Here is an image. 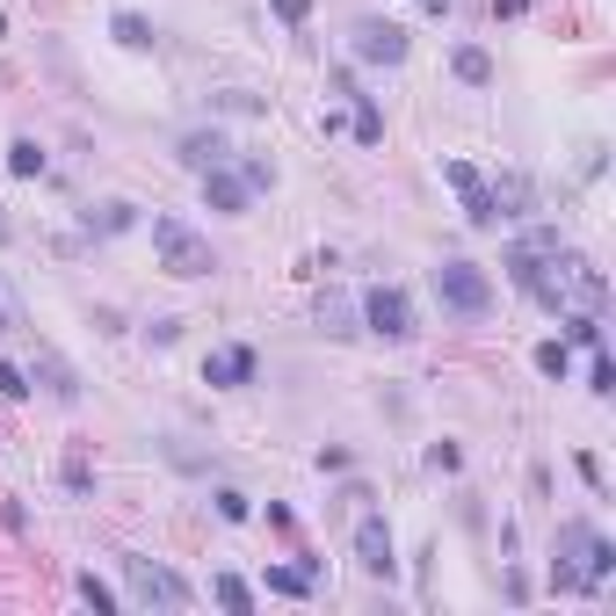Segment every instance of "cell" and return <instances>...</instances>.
<instances>
[{
  "mask_svg": "<svg viewBox=\"0 0 616 616\" xmlns=\"http://www.w3.org/2000/svg\"><path fill=\"white\" fill-rule=\"evenodd\" d=\"M175 160L189 167V175H204V167H226V160H232V139L218 131V123H211V131H189V139L175 145Z\"/></svg>",
  "mask_w": 616,
  "mask_h": 616,
  "instance_id": "8fae6325",
  "label": "cell"
},
{
  "mask_svg": "<svg viewBox=\"0 0 616 616\" xmlns=\"http://www.w3.org/2000/svg\"><path fill=\"white\" fill-rule=\"evenodd\" d=\"M109 36H117L123 52H153V44H160V30H153L145 15H131V8H117V15H109Z\"/></svg>",
  "mask_w": 616,
  "mask_h": 616,
  "instance_id": "7c38bea8",
  "label": "cell"
},
{
  "mask_svg": "<svg viewBox=\"0 0 616 616\" xmlns=\"http://www.w3.org/2000/svg\"><path fill=\"white\" fill-rule=\"evenodd\" d=\"M276 15L283 22H305V15H312V0H276Z\"/></svg>",
  "mask_w": 616,
  "mask_h": 616,
  "instance_id": "f1b7e54d",
  "label": "cell"
},
{
  "mask_svg": "<svg viewBox=\"0 0 616 616\" xmlns=\"http://www.w3.org/2000/svg\"><path fill=\"white\" fill-rule=\"evenodd\" d=\"M355 565H363L370 581H392V573H399V559H392V522H385V515H363V522H355Z\"/></svg>",
  "mask_w": 616,
  "mask_h": 616,
  "instance_id": "8992f818",
  "label": "cell"
},
{
  "mask_svg": "<svg viewBox=\"0 0 616 616\" xmlns=\"http://www.w3.org/2000/svg\"><path fill=\"white\" fill-rule=\"evenodd\" d=\"M218 515H226V522H246V515H254V508H246V493L218 486Z\"/></svg>",
  "mask_w": 616,
  "mask_h": 616,
  "instance_id": "cb8c5ba5",
  "label": "cell"
},
{
  "mask_svg": "<svg viewBox=\"0 0 616 616\" xmlns=\"http://www.w3.org/2000/svg\"><path fill=\"white\" fill-rule=\"evenodd\" d=\"M436 298H442V312H458V319H486L493 276L479 262H464V254H450V262H436Z\"/></svg>",
  "mask_w": 616,
  "mask_h": 616,
  "instance_id": "7a4b0ae2",
  "label": "cell"
},
{
  "mask_svg": "<svg viewBox=\"0 0 616 616\" xmlns=\"http://www.w3.org/2000/svg\"><path fill=\"white\" fill-rule=\"evenodd\" d=\"M204 204L226 218H246V204H254V189H246V175H232V167H204Z\"/></svg>",
  "mask_w": 616,
  "mask_h": 616,
  "instance_id": "9c48e42d",
  "label": "cell"
},
{
  "mask_svg": "<svg viewBox=\"0 0 616 616\" xmlns=\"http://www.w3.org/2000/svg\"><path fill=\"white\" fill-rule=\"evenodd\" d=\"M442 175H450V189L464 196V218H472V226H501V218H493V196H486V175H479V167H464V160H450Z\"/></svg>",
  "mask_w": 616,
  "mask_h": 616,
  "instance_id": "30bf717a",
  "label": "cell"
},
{
  "mask_svg": "<svg viewBox=\"0 0 616 616\" xmlns=\"http://www.w3.org/2000/svg\"><path fill=\"white\" fill-rule=\"evenodd\" d=\"M0 246H8V218H0Z\"/></svg>",
  "mask_w": 616,
  "mask_h": 616,
  "instance_id": "4dcf8cb0",
  "label": "cell"
},
{
  "mask_svg": "<svg viewBox=\"0 0 616 616\" xmlns=\"http://www.w3.org/2000/svg\"><path fill=\"white\" fill-rule=\"evenodd\" d=\"M211 595L226 602V609H254V587H246L240 573H218V581H211Z\"/></svg>",
  "mask_w": 616,
  "mask_h": 616,
  "instance_id": "d6986e66",
  "label": "cell"
},
{
  "mask_svg": "<svg viewBox=\"0 0 616 616\" xmlns=\"http://www.w3.org/2000/svg\"><path fill=\"white\" fill-rule=\"evenodd\" d=\"M8 175H22V182L44 175V145H36V139H15V145H8Z\"/></svg>",
  "mask_w": 616,
  "mask_h": 616,
  "instance_id": "2e32d148",
  "label": "cell"
},
{
  "mask_svg": "<svg viewBox=\"0 0 616 616\" xmlns=\"http://www.w3.org/2000/svg\"><path fill=\"white\" fill-rule=\"evenodd\" d=\"M268 595H312V565H268Z\"/></svg>",
  "mask_w": 616,
  "mask_h": 616,
  "instance_id": "9a60e30c",
  "label": "cell"
},
{
  "mask_svg": "<svg viewBox=\"0 0 616 616\" xmlns=\"http://www.w3.org/2000/svg\"><path fill=\"white\" fill-rule=\"evenodd\" d=\"M240 175H246V189H268V182H276V167H268V160H246Z\"/></svg>",
  "mask_w": 616,
  "mask_h": 616,
  "instance_id": "83f0119b",
  "label": "cell"
},
{
  "mask_svg": "<svg viewBox=\"0 0 616 616\" xmlns=\"http://www.w3.org/2000/svg\"><path fill=\"white\" fill-rule=\"evenodd\" d=\"M565 341H581V349H602V319H595V312H573V319H565Z\"/></svg>",
  "mask_w": 616,
  "mask_h": 616,
  "instance_id": "44dd1931",
  "label": "cell"
},
{
  "mask_svg": "<svg viewBox=\"0 0 616 616\" xmlns=\"http://www.w3.org/2000/svg\"><path fill=\"white\" fill-rule=\"evenodd\" d=\"M450 73H458L464 88H493V58L479 52V44H458V52H450Z\"/></svg>",
  "mask_w": 616,
  "mask_h": 616,
  "instance_id": "5bb4252c",
  "label": "cell"
},
{
  "mask_svg": "<svg viewBox=\"0 0 616 616\" xmlns=\"http://www.w3.org/2000/svg\"><path fill=\"white\" fill-rule=\"evenodd\" d=\"M66 486H73V493H88V486H95V472H88V458H66Z\"/></svg>",
  "mask_w": 616,
  "mask_h": 616,
  "instance_id": "4316f807",
  "label": "cell"
},
{
  "mask_svg": "<svg viewBox=\"0 0 616 616\" xmlns=\"http://www.w3.org/2000/svg\"><path fill=\"white\" fill-rule=\"evenodd\" d=\"M95 232H131L139 226V204H102V211H88Z\"/></svg>",
  "mask_w": 616,
  "mask_h": 616,
  "instance_id": "e0dca14e",
  "label": "cell"
},
{
  "mask_svg": "<svg viewBox=\"0 0 616 616\" xmlns=\"http://www.w3.org/2000/svg\"><path fill=\"white\" fill-rule=\"evenodd\" d=\"M587 392H595V399H609V392H616V363L602 349H595V370H587Z\"/></svg>",
  "mask_w": 616,
  "mask_h": 616,
  "instance_id": "603a6c76",
  "label": "cell"
},
{
  "mask_svg": "<svg viewBox=\"0 0 616 616\" xmlns=\"http://www.w3.org/2000/svg\"><path fill=\"white\" fill-rule=\"evenodd\" d=\"M0 327H15V319H8V305H0Z\"/></svg>",
  "mask_w": 616,
  "mask_h": 616,
  "instance_id": "f546056e",
  "label": "cell"
},
{
  "mask_svg": "<svg viewBox=\"0 0 616 616\" xmlns=\"http://www.w3.org/2000/svg\"><path fill=\"white\" fill-rule=\"evenodd\" d=\"M363 327L385 341H414L421 327H414V298H406L399 283H377V290H363Z\"/></svg>",
  "mask_w": 616,
  "mask_h": 616,
  "instance_id": "277c9868",
  "label": "cell"
},
{
  "mask_svg": "<svg viewBox=\"0 0 616 616\" xmlns=\"http://www.w3.org/2000/svg\"><path fill=\"white\" fill-rule=\"evenodd\" d=\"M153 246H160V268H167V276H211L218 268V254H211V240H204V232L189 226V218H153Z\"/></svg>",
  "mask_w": 616,
  "mask_h": 616,
  "instance_id": "6da1fadb",
  "label": "cell"
},
{
  "mask_svg": "<svg viewBox=\"0 0 616 616\" xmlns=\"http://www.w3.org/2000/svg\"><path fill=\"white\" fill-rule=\"evenodd\" d=\"M349 95H355V88H349ZM355 139H363V145L385 139V117H377V102H370V95H355Z\"/></svg>",
  "mask_w": 616,
  "mask_h": 616,
  "instance_id": "ac0fdd59",
  "label": "cell"
},
{
  "mask_svg": "<svg viewBox=\"0 0 616 616\" xmlns=\"http://www.w3.org/2000/svg\"><path fill=\"white\" fill-rule=\"evenodd\" d=\"M537 370H544V377H559V385H565V370H573V355H565V341H544V349H537Z\"/></svg>",
  "mask_w": 616,
  "mask_h": 616,
  "instance_id": "7402d4cb",
  "label": "cell"
},
{
  "mask_svg": "<svg viewBox=\"0 0 616 616\" xmlns=\"http://www.w3.org/2000/svg\"><path fill=\"white\" fill-rule=\"evenodd\" d=\"M36 377H44V392H52V399H66V406L80 399V377H73V370L58 363L52 349H36Z\"/></svg>",
  "mask_w": 616,
  "mask_h": 616,
  "instance_id": "4fadbf2b",
  "label": "cell"
},
{
  "mask_svg": "<svg viewBox=\"0 0 616 616\" xmlns=\"http://www.w3.org/2000/svg\"><path fill=\"white\" fill-rule=\"evenodd\" d=\"M0 399H30V377L15 363H0Z\"/></svg>",
  "mask_w": 616,
  "mask_h": 616,
  "instance_id": "484cf974",
  "label": "cell"
},
{
  "mask_svg": "<svg viewBox=\"0 0 616 616\" xmlns=\"http://www.w3.org/2000/svg\"><path fill=\"white\" fill-rule=\"evenodd\" d=\"M486 196H493V218H529V211H537V182H529L522 167L493 175V182H486Z\"/></svg>",
  "mask_w": 616,
  "mask_h": 616,
  "instance_id": "ba28073f",
  "label": "cell"
},
{
  "mask_svg": "<svg viewBox=\"0 0 616 616\" xmlns=\"http://www.w3.org/2000/svg\"><path fill=\"white\" fill-rule=\"evenodd\" d=\"M349 319H355V305H349V298H319V327H327V334H355Z\"/></svg>",
  "mask_w": 616,
  "mask_h": 616,
  "instance_id": "ffe728a7",
  "label": "cell"
},
{
  "mask_svg": "<svg viewBox=\"0 0 616 616\" xmlns=\"http://www.w3.org/2000/svg\"><path fill=\"white\" fill-rule=\"evenodd\" d=\"M406 52L414 44H406L399 22H355V58L363 66H406Z\"/></svg>",
  "mask_w": 616,
  "mask_h": 616,
  "instance_id": "52a82bcc",
  "label": "cell"
},
{
  "mask_svg": "<svg viewBox=\"0 0 616 616\" xmlns=\"http://www.w3.org/2000/svg\"><path fill=\"white\" fill-rule=\"evenodd\" d=\"M80 602H88V609H117V595H109L95 573H80Z\"/></svg>",
  "mask_w": 616,
  "mask_h": 616,
  "instance_id": "d4e9b609",
  "label": "cell"
},
{
  "mask_svg": "<svg viewBox=\"0 0 616 616\" xmlns=\"http://www.w3.org/2000/svg\"><path fill=\"white\" fill-rule=\"evenodd\" d=\"M254 377H262V355L246 349V341H226V349L204 355V385H218V392H240V385H254Z\"/></svg>",
  "mask_w": 616,
  "mask_h": 616,
  "instance_id": "5b68a950",
  "label": "cell"
},
{
  "mask_svg": "<svg viewBox=\"0 0 616 616\" xmlns=\"http://www.w3.org/2000/svg\"><path fill=\"white\" fill-rule=\"evenodd\" d=\"M123 581H131V602H145V609H189L196 587L182 581V573H167L160 559H139V551H123Z\"/></svg>",
  "mask_w": 616,
  "mask_h": 616,
  "instance_id": "3957f363",
  "label": "cell"
}]
</instances>
